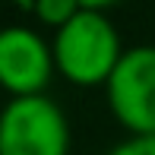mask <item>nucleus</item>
<instances>
[{"label":"nucleus","mask_w":155,"mask_h":155,"mask_svg":"<svg viewBox=\"0 0 155 155\" xmlns=\"http://www.w3.org/2000/svg\"><path fill=\"white\" fill-rule=\"evenodd\" d=\"M108 155H155V136H127Z\"/></svg>","instance_id":"obj_6"},{"label":"nucleus","mask_w":155,"mask_h":155,"mask_svg":"<svg viewBox=\"0 0 155 155\" xmlns=\"http://www.w3.org/2000/svg\"><path fill=\"white\" fill-rule=\"evenodd\" d=\"M76 10H79L76 0H38V3H32V13L38 16V22L51 25L54 32L70 22L76 16Z\"/></svg>","instance_id":"obj_5"},{"label":"nucleus","mask_w":155,"mask_h":155,"mask_svg":"<svg viewBox=\"0 0 155 155\" xmlns=\"http://www.w3.org/2000/svg\"><path fill=\"white\" fill-rule=\"evenodd\" d=\"M51 51H54V67L63 79L73 86L92 89L111 79L127 48L120 45V35L101 6L79 3L76 16L54 32Z\"/></svg>","instance_id":"obj_1"},{"label":"nucleus","mask_w":155,"mask_h":155,"mask_svg":"<svg viewBox=\"0 0 155 155\" xmlns=\"http://www.w3.org/2000/svg\"><path fill=\"white\" fill-rule=\"evenodd\" d=\"M51 41L41 38L32 25H6L0 29V89L13 98L45 95L54 76Z\"/></svg>","instance_id":"obj_4"},{"label":"nucleus","mask_w":155,"mask_h":155,"mask_svg":"<svg viewBox=\"0 0 155 155\" xmlns=\"http://www.w3.org/2000/svg\"><path fill=\"white\" fill-rule=\"evenodd\" d=\"M0 155H70V120L48 95L10 98L0 108Z\"/></svg>","instance_id":"obj_2"},{"label":"nucleus","mask_w":155,"mask_h":155,"mask_svg":"<svg viewBox=\"0 0 155 155\" xmlns=\"http://www.w3.org/2000/svg\"><path fill=\"white\" fill-rule=\"evenodd\" d=\"M108 108L130 136H155V45L127 48L104 82Z\"/></svg>","instance_id":"obj_3"}]
</instances>
